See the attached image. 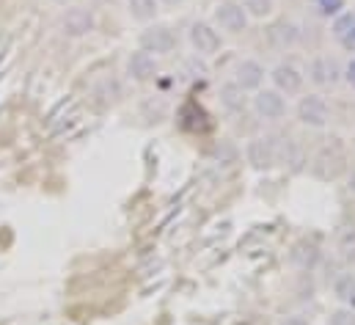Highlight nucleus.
Segmentation results:
<instances>
[{
    "label": "nucleus",
    "instance_id": "obj_1",
    "mask_svg": "<svg viewBox=\"0 0 355 325\" xmlns=\"http://www.w3.org/2000/svg\"><path fill=\"white\" fill-rule=\"evenodd\" d=\"M184 42L196 53V58H215L223 50V33L209 19H193L187 25Z\"/></svg>",
    "mask_w": 355,
    "mask_h": 325
},
{
    "label": "nucleus",
    "instance_id": "obj_2",
    "mask_svg": "<svg viewBox=\"0 0 355 325\" xmlns=\"http://www.w3.org/2000/svg\"><path fill=\"white\" fill-rule=\"evenodd\" d=\"M138 47L146 50V53H152L155 58L171 56V53H177L179 36L171 25L155 19V22H149V25H144V31L138 33Z\"/></svg>",
    "mask_w": 355,
    "mask_h": 325
},
{
    "label": "nucleus",
    "instance_id": "obj_3",
    "mask_svg": "<svg viewBox=\"0 0 355 325\" xmlns=\"http://www.w3.org/2000/svg\"><path fill=\"white\" fill-rule=\"evenodd\" d=\"M220 33L226 36H240L251 28V17L237 0H218L212 6V19H209Z\"/></svg>",
    "mask_w": 355,
    "mask_h": 325
},
{
    "label": "nucleus",
    "instance_id": "obj_4",
    "mask_svg": "<svg viewBox=\"0 0 355 325\" xmlns=\"http://www.w3.org/2000/svg\"><path fill=\"white\" fill-rule=\"evenodd\" d=\"M295 116L303 127L309 130H325L331 124V105L322 94L311 91V94H300L297 105H295Z\"/></svg>",
    "mask_w": 355,
    "mask_h": 325
},
{
    "label": "nucleus",
    "instance_id": "obj_5",
    "mask_svg": "<svg viewBox=\"0 0 355 325\" xmlns=\"http://www.w3.org/2000/svg\"><path fill=\"white\" fill-rule=\"evenodd\" d=\"M251 110H254L257 119H262L267 124H275V122L286 119V113H289V99H286L284 94H278L272 85H267V88L262 85L259 91L251 94Z\"/></svg>",
    "mask_w": 355,
    "mask_h": 325
},
{
    "label": "nucleus",
    "instance_id": "obj_6",
    "mask_svg": "<svg viewBox=\"0 0 355 325\" xmlns=\"http://www.w3.org/2000/svg\"><path fill=\"white\" fill-rule=\"evenodd\" d=\"M267 81H270V85H272L278 94H284L286 99H292V97H300V94H303L306 75H303V69H300L297 64L281 61V64H275L272 69H267Z\"/></svg>",
    "mask_w": 355,
    "mask_h": 325
},
{
    "label": "nucleus",
    "instance_id": "obj_7",
    "mask_svg": "<svg viewBox=\"0 0 355 325\" xmlns=\"http://www.w3.org/2000/svg\"><path fill=\"white\" fill-rule=\"evenodd\" d=\"M61 31H64V36H69V39H86L94 33V28H96V17H94V11L86 8V6H64V11H61Z\"/></svg>",
    "mask_w": 355,
    "mask_h": 325
},
{
    "label": "nucleus",
    "instance_id": "obj_8",
    "mask_svg": "<svg viewBox=\"0 0 355 325\" xmlns=\"http://www.w3.org/2000/svg\"><path fill=\"white\" fill-rule=\"evenodd\" d=\"M342 72H345V67H339V61L331 58V56H314V58L306 64V69H303L306 81L314 83L317 88H331V85H336V83L342 81Z\"/></svg>",
    "mask_w": 355,
    "mask_h": 325
},
{
    "label": "nucleus",
    "instance_id": "obj_9",
    "mask_svg": "<svg viewBox=\"0 0 355 325\" xmlns=\"http://www.w3.org/2000/svg\"><path fill=\"white\" fill-rule=\"evenodd\" d=\"M267 81V69L262 61L257 58H240L234 64V72H232V83L243 91V94H254L259 91Z\"/></svg>",
    "mask_w": 355,
    "mask_h": 325
},
{
    "label": "nucleus",
    "instance_id": "obj_10",
    "mask_svg": "<svg viewBox=\"0 0 355 325\" xmlns=\"http://www.w3.org/2000/svg\"><path fill=\"white\" fill-rule=\"evenodd\" d=\"M157 72H160V64H157V58L152 56V53H146V50H132L127 58H124V75L130 78L132 83H149L157 78Z\"/></svg>",
    "mask_w": 355,
    "mask_h": 325
},
{
    "label": "nucleus",
    "instance_id": "obj_11",
    "mask_svg": "<svg viewBox=\"0 0 355 325\" xmlns=\"http://www.w3.org/2000/svg\"><path fill=\"white\" fill-rule=\"evenodd\" d=\"M331 36L345 53L355 56V11L347 8V11H342L339 17L331 19Z\"/></svg>",
    "mask_w": 355,
    "mask_h": 325
},
{
    "label": "nucleus",
    "instance_id": "obj_12",
    "mask_svg": "<svg viewBox=\"0 0 355 325\" xmlns=\"http://www.w3.org/2000/svg\"><path fill=\"white\" fill-rule=\"evenodd\" d=\"M124 6H127L130 19L141 22V25L155 22L157 14H160V3H157V0H124Z\"/></svg>",
    "mask_w": 355,
    "mask_h": 325
},
{
    "label": "nucleus",
    "instance_id": "obj_13",
    "mask_svg": "<svg viewBox=\"0 0 355 325\" xmlns=\"http://www.w3.org/2000/svg\"><path fill=\"white\" fill-rule=\"evenodd\" d=\"M334 298L342 306L355 309V270H345L334 278Z\"/></svg>",
    "mask_w": 355,
    "mask_h": 325
},
{
    "label": "nucleus",
    "instance_id": "obj_14",
    "mask_svg": "<svg viewBox=\"0 0 355 325\" xmlns=\"http://www.w3.org/2000/svg\"><path fill=\"white\" fill-rule=\"evenodd\" d=\"M248 160L254 162V168H270L275 162V149L270 138H254L248 144Z\"/></svg>",
    "mask_w": 355,
    "mask_h": 325
},
{
    "label": "nucleus",
    "instance_id": "obj_15",
    "mask_svg": "<svg viewBox=\"0 0 355 325\" xmlns=\"http://www.w3.org/2000/svg\"><path fill=\"white\" fill-rule=\"evenodd\" d=\"M237 3L245 8L251 22L254 19H270L275 14V0H237Z\"/></svg>",
    "mask_w": 355,
    "mask_h": 325
},
{
    "label": "nucleus",
    "instance_id": "obj_16",
    "mask_svg": "<svg viewBox=\"0 0 355 325\" xmlns=\"http://www.w3.org/2000/svg\"><path fill=\"white\" fill-rule=\"evenodd\" d=\"M220 102L226 110H240V108H245V94L229 81L220 85Z\"/></svg>",
    "mask_w": 355,
    "mask_h": 325
},
{
    "label": "nucleus",
    "instance_id": "obj_17",
    "mask_svg": "<svg viewBox=\"0 0 355 325\" xmlns=\"http://www.w3.org/2000/svg\"><path fill=\"white\" fill-rule=\"evenodd\" d=\"M314 6V11L322 17V19H334L339 17L342 11H347V0H309Z\"/></svg>",
    "mask_w": 355,
    "mask_h": 325
},
{
    "label": "nucleus",
    "instance_id": "obj_18",
    "mask_svg": "<svg viewBox=\"0 0 355 325\" xmlns=\"http://www.w3.org/2000/svg\"><path fill=\"white\" fill-rule=\"evenodd\" d=\"M270 33H272V39H278V44H281V47H292V44L297 42V31H295V25H292V22H278Z\"/></svg>",
    "mask_w": 355,
    "mask_h": 325
},
{
    "label": "nucleus",
    "instance_id": "obj_19",
    "mask_svg": "<svg viewBox=\"0 0 355 325\" xmlns=\"http://www.w3.org/2000/svg\"><path fill=\"white\" fill-rule=\"evenodd\" d=\"M325 325H355V309H347V306L334 309V312L325 317Z\"/></svg>",
    "mask_w": 355,
    "mask_h": 325
},
{
    "label": "nucleus",
    "instance_id": "obj_20",
    "mask_svg": "<svg viewBox=\"0 0 355 325\" xmlns=\"http://www.w3.org/2000/svg\"><path fill=\"white\" fill-rule=\"evenodd\" d=\"M342 81L347 83V85H350V88H353V91H355V56H353V58H350V61H347V64H345V72H342Z\"/></svg>",
    "mask_w": 355,
    "mask_h": 325
},
{
    "label": "nucleus",
    "instance_id": "obj_21",
    "mask_svg": "<svg viewBox=\"0 0 355 325\" xmlns=\"http://www.w3.org/2000/svg\"><path fill=\"white\" fill-rule=\"evenodd\" d=\"M278 325H311L303 315H284L281 320H278Z\"/></svg>",
    "mask_w": 355,
    "mask_h": 325
},
{
    "label": "nucleus",
    "instance_id": "obj_22",
    "mask_svg": "<svg viewBox=\"0 0 355 325\" xmlns=\"http://www.w3.org/2000/svg\"><path fill=\"white\" fill-rule=\"evenodd\" d=\"M157 3H160V8H163V6H166V8H177L184 0H157Z\"/></svg>",
    "mask_w": 355,
    "mask_h": 325
},
{
    "label": "nucleus",
    "instance_id": "obj_23",
    "mask_svg": "<svg viewBox=\"0 0 355 325\" xmlns=\"http://www.w3.org/2000/svg\"><path fill=\"white\" fill-rule=\"evenodd\" d=\"M347 188H350V193H355V171L350 174V179H347Z\"/></svg>",
    "mask_w": 355,
    "mask_h": 325
},
{
    "label": "nucleus",
    "instance_id": "obj_24",
    "mask_svg": "<svg viewBox=\"0 0 355 325\" xmlns=\"http://www.w3.org/2000/svg\"><path fill=\"white\" fill-rule=\"evenodd\" d=\"M55 6H72V0H53Z\"/></svg>",
    "mask_w": 355,
    "mask_h": 325
}]
</instances>
